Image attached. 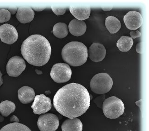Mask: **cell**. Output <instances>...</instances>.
<instances>
[{
  "label": "cell",
  "instance_id": "1",
  "mask_svg": "<svg viewBox=\"0 0 149 131\" xmlns=\"http://www.w3.org/2000/svg\"><path fill=\"white\" fill-rule=\"evenodd\" d=\"M90 95L86 88L79 84H68L55 94L53 105L63 116L72 119L84 114L90 105Z\"/></svg>",
  "mask_w": 149,
  "mask_h": 131
},
{
  "label": "cell",
  "instance_id": "2",
  "mask_svg": "<svg viewBox=\"0 0 149 131\" xmlns=\"http://www.w3.org/2000/svg\"><path fill=\"white\" fill-rule=\"evenodd\" d=\"M21 53L24 58L29 64L35 66H43L50 59L51 45L43 36L32 35L23 42Z\"/></svg>",
  "mask_w": 149,
  "mask_h": 131
},
{
  "label": "cell",
  "instance_id": "3",
  "mask_svg": "<svg viewBox=\"0 0 149 131\" xmlns=\"http://www.w3.org/2000/svg\"><path fill=\"white\" fill-rule=\"evenodd\" d=\"M61 55L63 61L71 66H80L87 61L88 49L81 42H70L63 48Z\"/></svg>",
  "mask_w": 149,
  "mask_h": 131
},
{
  "label": "cell",
  "instance_id": "4",
  "mask_svg": "<svg viewBox=\"0 0 149 131\" xmlns=\"http://www.w3.org/2000/svg\"><path fill=\"white\" fill-rule=\"evenodd\" d=\"M102 107L104 115L110 119L119 118L124 112L123 102L116 96L110 97L104 100Z\"/></svg>",
  "mask_w": 149,
  "mask_h": 131
},
{
  "label": "cell",
  "instance_id": "5",
  "mask_svg": "<svg viewBox=\"0 0 149 131\" xmlns=\"http://www.w3.org/2000/svg\"><path fill=\"white\" fill-rule=\"evenodd\" d=\"M90 85L93 92L102 95L110 91L113 85V80L107 73H98L93 77Z\"/></svg>",
  "mask_w": 149,
  "mask_h": 131
},
{
  "label": "cell",
  "instance_id": "6",
  "mask_svg": "<svg viewBox=\"0 0 149 131\" xmlns=\"http://www.w3.org/2000/svg\"><path fill=\"white\" fill-rule=\"evenodd\" d=\"M71 69L66 63H58L54 64L50 72V76L55 82L63 83L70 80L71 78Z\"/></svg>",
  "mask_w": 149,
  "mask_h": 131
},
{
  "label": "cell",
  "instance_id": "7",
  "mask_svg": "<svg viewBox=\"0 0 149 131\" xmlns=\"http://www.w3.org/2000/svg\"><path fill=\"white\" fill-rule=\"evenodd\" d=\"M37 125L40 131H55L59 127V119L54 114H45L39 117Z\"/></svg>",
  "mask_w": 149,
  "mask_h": 131
},
{
  "label": "cell",
  "instance_id": "8",
  "mask_svg": "<svg viewBox=\"0 0 149 131\" xmlns=\"http://www.w3.org/2000/svg\"><path fill=\"white\" fill-rule=\"evenodd\" d=\"M25 60L19 56H14L10 59L6 64V72L9 76L17 77L25 70Z\"/></svg>",
  "mask_w": 149,
  "mask_h": 131
},
{
  "label": "cell",
  "instance_id": "9",
  "mask_svg": "<svg viewBox=\"0 0 149 131\" xmlns=\"http://www.w3.org/2000/svg\"><path fill=\"white\" fill-rule=\"evenodd\" d=\"M52 108L51 100L45 95H37L35 97L31 108L36 114L47 113Z\"/></svg>",
  "mask_w": 149,
  "mask_h": 131
},
{
  "label": "cell",
  "instance_id": "10",
  "mask_svg": "<svg viewBox=\"0 0 149 131\" xmlns=\"http://www.w3.org/2000/svg\"><path fill=\"white\" fill-rule=\"evenodd\" d=\"M18 34L16 28L10 24H3L0 26V39L3 43L12 44L17 40Z\"/></svg>",
  "mask_w": 149,
  "mask_h": 131
},
{
  "label": "cell",
  "instance_id": "11",
  "mask_svg": "<svg viewBox=\"0 0 149 131\" xmlns=\"http://www.w3.org/2000/svg\"><path fill=\"white\" fill-rule=\"evenodd\" d=\"M124 22L127 28L132 30H136L141 26L143 20L142 15L139 12L130 11L125 15Z\"/></svg>",
  "mask_w": 149,
  "mask_h": 131
},
{
  "label": "cell",
  "instance_id": "12",
  "mask_svg": "<svg viewBox=\"0 0 149 131\" xmlns=\"http://www.w3.org/2000/svg\"><path fill=\"white\" fill-rule=\"evenodd\" d=\"M106 55V50L104 45L94 43L91 45L88 51V56L92 61L99 62L103 60Z\"/></svg>",
  "mask_w": 149,
  "mask_h": 131
},
{
  "label": "cell",
  "instance_id": "13",
  "mask_svg": "<svg viewBox=\"0 0 149 131\" xmlns=\"http://www.w3.org/2000/svg\"><path fill=\"white\" fill-rule=\"evenodd\" d=\"M35 12L31 7L22 6L18 9L16 15L17 19L22 24L30 22L33 20Z\"/></svg>",
  "mask_w": 149,
  "mask_h": 131
},
{
  "label": "cell",
  "instance_id": "14",
  "mask_svg": "<svg viewBox=\"0 0 149 131\" xmlns=\"http://www.w3.org/2000/svg\"><path fill=\"white\" fill-rule=\"evenodd\" d=\"M68 28L72 35L75 36L79 37L85 33L87 30V26L84 21L74 19L69 24Z\"/></svg>",
  "mask_w": 149,
  "mask_h": 131
},
{
  "label": "cell",
  "instance_id": "15",
  "mask_svg": "<svg viewBox=\"0 0 149 131\" xmlns=\"http://www.w3.org/2000/svg\"><path fill=\"white\" fill-rule=\"evenodd\" d=\"M18 97L22 104H29L35 99V91L29 87H22L18 91Z\"/></svg>",
  "mask_w": 149,
  "mask_h": 131
},
{
  "label": "cell",
  "instance_id": "16",
  "mask_svg": "<svg viewBox=\"0 0 149 131\" xmlns=\"http://www.w3.org/2000/svg\"><path fill=\"white\" fill-rule=\"evenodd\" d=\"M83 125L78 118L68 119L63 122L61 126L62 131H82Z\"/></svg>",
  "mask_w": 149,
  "mask_h": 131
},
{
  "label": "cell",
  "instance_id": "17",
  "mask_svg": "<svg viewBox=\"0 0 149 131\" xmlns=\"http://www.w3.org/2000/svg\"><path fill=\"white\" fill-rule=\"evenodd\" d=\"M70 12L76 19L80 21H83L88 18L91 13V8H81L70 6Z\"/></svg>",
  "mask_w": 149,
  "mask_h": 131
},
{
  "label": "cell",
  "instance_id": "18",
  "mask_svg": "<svg viewBox=\"0 0 149 131\" xmlns=\"http://www.w3.org/2000/svg\"><path fill=\"white\" fill-rule=\"evenodd\" d=\"M105 26L111 34H114L118 32L121 28L120 20L114 16H108L106 19Z\"/></svg>",
  "mask_w": 149,
  "mask_h": 131
},
{
  "label": "cell",
  "instance_id": "19",
  "mask_svg": "<svg viewBox=\"0 0 149 131\" xmlns=\"http://www.w3.org/2000/svg\"><path fill=\"white\" fill-rule=\"evenodd\" d=\"M133 44V39L130 37L123 36L116 42V46L121 52H127L131 49Z\"/></svg>",
  "mask_w": 149,
  "mask_h": 131
},
{
  "label": "cell",
  "instance_id": "20",
  "mask_svg": "<svg viewBox=\"0 0 149 131\" xmlns=\"http://www.w3.org/2000/svg\"><path fill=\"white\" fill-rule=\"evenodd\" d=\"M53 33L54 35L57 38L63 39L68 35V27L65 23H58L54 26Z\"/></svg>",
  "mask_w": 149,
  "mask_h": 131
},
{
  "label": "cell",
  "instance_id": "21",
  "mask_svg": "<svg viewBox=\"0 0 149 131\" xmlns=\"http://www.w3.org/2000/svg\"><path fill=\"white\" fill-rule=\"evenodd\" d=\"M15 105L13 102L9 101H5L0 104V113L2 116L7 117L14 112Z\"/></svg>",
  "mask_w": 149,
  "mask_h": 131
},
{
  "label": "cell",
  "instance_id": "22",
  "mask_svg": "<svg viewBox=\"0 0 149 131\" xmlns=\"http://www.w3.org/2000/svg\"><path fill=\"white\" fill-rule=\"evenodd\" d=\"M0 131H32L29 128L22 123H14L4 126Z\"/></svg>",
  "mask_w": 149,
  "mask_h": 131
},
{
  "label": "cell",
  "instance_id": "23",
  "mask_svg": "<svg viewBox=\"0 0 149 131\" xmlns=\"http://www.w3.org/2000/svg\"><path fill=\"white\" fill-rule=\"evenodd\" d=\"M11 14L7 10L2 9L0 10V23L8 21L10 19Z\"/></svg>",
  "mask_w": 149,
  "mask_h": 131
},
{
  "label": "cell",
  "instance_id": "24",
  "mask_svg": "<svg viewBox=\"0 0 149 131\" xmlns=\"http://www.w3.org/2000/svg\"><path fill=\"white\" fill-rule=\"evenodd\" d=\"M51 9L54 13L57 15H63L66 11V9L64 8H56L51 6Z\"/></svg>",
  "mask_w": 149,
  "mask_h": 131
},
{
  "label": "cell",
  "instance_id": "25",
  "mask_svg": "<svg viewBox=\"0 0 149 131\" xmlns=\"http://www.w3.org/2000/svg\"><path fill=\"white\" fill-rule=\"evenodd\" d=\"M105 96L104 95H102L96 98V99L94 100V102L100 108H102V103L105 99Z\"/></svg>",
  "mask_w": 149,
  "mask_h": 131
},
{
  "label": "cell",
  "instance_id": "26",
  "mask_svg": "<svg viewBox=\"0 0 149 131\" xmlns=\"http://www.w3.org/2000/svg\"><path fill=\"white\" fill-rule=\"evenodd\" d=\"M130 35L132 39H136L141 36V32L138 30L132 31L130 32Z\"/></svg>",
  "mask_w": 149,
  "mask_h": 131
},
{
  "label": "cell",
  "instance_id": "27",
  "mask_svg": "<svg viewBox=\"0 0 149 131\" xmlns=\"http://www.w3.org/2000/svg\"><path fill=\"white\" fill-rule=\"evenodd\" d=\"M10 121L12 123H19V120L18 119V118L15 116V115H13L10 117Z\"/></svg>",
  "mask_w": 149,
  "mask_h": 131
},
{
  "label": "cell",
  "instance_id": "28",
  "mask_svg": "<svg viewBox=\"0 0 149 131\" xmlns=\"http://www.w3.org/2000/svg\"><path fill=\"white\" fill-rule=\"evenodd\" d=\"M17 7H9L8 10L10 12V14L14 15L16 13L17 11Z\"/></svg>",
  "mask_w": 149,
  "mask_h": 131
},
{
  "label": "cell",
  "instance_id": "29",
  "mask_svg": "<svg viewBox=\"0 0 149 131\" xmlns=\"http://www.w3.org/2000/svg\"><path fill=\"white\" fill-rule=\"evenodd\" d=\"M136 51L137 53H142L141 52V43H138L136 45Z\"/></svg>",
  "mask_w": 149,
  "mask_h": 131
},
{
  "label": "cell",
  "instance_id": "30",
  "mask_svg": "<svg viewBox=\"0 0 149 131\" xmlns=\"http://www.w3.org/2000/svg\"><path fill=\"white\" fill-rule=\"evenodd\" d=\"M102 9L104 11H110V10H111L112 9V7H102Z\"/></svg>",
  "mask_w": 149,
  "mask_h": 131
},
{
  "label": "cell",
  "instance_id": "31",
  "mask_svg": "<svg viewBox=\"0 0 149 131\" xmlns=\"http://www.w3.org/2000/svg\"><path fill=\"white\" fill-rule=\"evenodd\" d=\"M2 74L1 73V71H0V87L3 84V79L2 78Z\"/></svg>",
  "mask_w": 149,
  "mask_h": 131
},
{
  "label": "cell",
  "instance_id": "32",
  "mask_svg": "<svg viewBox=\"0 0 149 131\" xmlns=\"http://www.w3.org/2000/svg\"><path fill=\"white\" fill-rule=\"evenodd\" d=\"M33 9L36 11H40L44 10V8H34V7L33 8Z\"/></svg>",
  "mask_w": 149,
  "mask_h": 131
},
{
  "label": "cell",
  "instance_id": "33",
  "mask_svg": "<svg viewBox=\"0 0 149 131\" xmlns=\"http://www.w3.org/2000/svg\"><path fill=\"white\" fill-rule=\"evenodd\" d=\"M4 120V118L3 117V116L0 115V123L3 122Z\"/></svg>",
  "mask_w": 149,
  "mask_h": 131
}]
</instances>
